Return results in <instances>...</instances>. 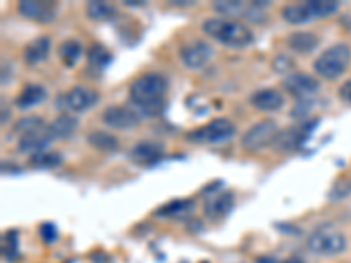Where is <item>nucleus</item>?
I'll list each match as a JSON object with an SVG mask.
<instances>
[{"instance_id": "nucleus-1", "label": "nucleus", "mask_w": 351, "mask_h": 263, "mask_svg": "<svg viewBox=\"0 0 351 263\" xmlns=\"http://www.w3.org/2000/svg\"><path fill=\"white\" fill-rule=\"evenodd\" d=\"M169 90V81L160 72H146L136 77L128 88L130 108L141 118H156L165 109V95Z\"/></svg>"}, {"instance_id": "nucleus-2", "label": "nucleus", "mask_w": 351, "mask_h": 263, "mask_svg": "<svg viewBox=\"0 0 351 263\" xmlns=\"http://www.w3.org/2000/svg\"><path fill=\"white\" fill-rule=\"evenodd\" d=\"M204 34L216 42L232 49L250 48L255 42V36L246 23L230 18H209L202 23Z\"/></svg>"}, {"instance_id": "nucleus-3", "label": "nucleus", "mask_w": 351, "mask_h": 263, "mask_svg": "<svg viewBox=\"0 0 351 263\" xmlns=\"http://www.w3.org/2000/svg\"><path fill=\"white\" fill-rule=\"evenodd\" d=\"M351 62V49L348 44L337 42L325 49L313 64V68L324 79H337L346 72Z\"/></svg>"}, {"instance_id": "nucleus-4", "label": "nucleus", "mask_w": 351, "mask_h": 263, "mask_svg": "<svg viewBox=\"0 0 351 263\" xmlns=\"http://www.w3.org/2000/svg\"><path fill=\"white\" fill-rule=\"evenodd\" d=\"M307 249L316 256H337L346 249V236L332 227H319L306 240Z\"/></svg>"}, {"instance_id": "nucleus-5", "label": "nucleus", "mask_w": 351, "mask_h": 263, "mask_svg": "<svg viewBox=\"0 0 351 263\" xmlns=\"http://www.w3.org/2000/svg\"><path fill=\"white\" fill-rule=\"evenodd\" d=\"M236 125L227 118H216L204 127L188 132L186 139L193 144H223L236 136Z\"/></svg>"}, {"instance_id": "nucleus-6", "label": "nucleus", "mask_w": 351, "mask_h": 263, "mask_svg": "<svg viewBox=\"0 0 351 263\" xmlns=\"http://www.w3.org/2000/svg\"><path fill=\"white\" fill-rule=\"evenodd\" d=\"M100 95L93 90V88L86 86H72L69 92L62 93L56 100V108L62 112H69V114H80V112L92 109L93 105L99 104Z\"/></svg>"}, {"instance_id": "nucleus-7", "label": "nucleus", "mask_w": 351, "mask_h": 263, "mask_svg": "<svg viewBox=\"0 0 351 263\" xmlns=\"http://www.w3.org/2000/svg\"><path fill=\"white\" fill-rule=\"evenodd\" d=\"M278 132H280V128H278L274 121L262 120L244 132L243 139H241V146L250 153H260L263 149L272 148V142H274Z\"/></svg>"}, {"instance_id": "nucleus-8", "label": "nucleus", "mask_w": 351, "mask_h": 263, "mask_svg": "<svg viewBox=\"0 0 351 263\" xmlns=\"http://www.w3.org/2000/svg\"><path fill=\"white\" fill-rule=\"evenodd\" d=\"M318 123V120H307L304 123L297 125V127L285 128V130L278 132L274 142H272V149L278 153H291L302 148V144L309 139L311 136L313 127Z\"/></svg>"}, {"instance_id": "nucleus-9", "label": "nucleus", "mask_w": 351, "mask_h": 263, "mask_svg": "<svg viewBox=\"0 0 351 263\" xmlns=\"http://www.w3.org/2000/svg\"><path fill=\"white\" fill-rule=\"evenodd\" d=\"M213 55H215V49L211 48V44L202 39L188 40L180 46V60L183 62L184 67L192 71L206 67L211 62Z\"/></svg>"}, {"instance_id": "nucleus-10", "label": "nucleus", "mask_w": 351, "mask_h": 263, "mask_svg": "<svg viewBox=\"0 0 351 263\" xmlns=\"http://www.w3.org/2000/svg\"><path fill=\"white\" fill-rule=\"evenodd\" d=\"M283 88L285 92H288V95H291L293 99L307 100L318 93L319 81L306 72L293 71L283 79Z\"/></svg>"}, {"instance_id": "nucleus-11", "label": "nucleus", "mask_w": 351, "mask_h": 263, "mask_svg": "<svg viewBox=\"0 0 351 263\" xmlns=\"http://www.w3.org/2000/svg\"><path fill=\"white\" fill-rule=\"evenodd\" d=\"M100 120L106 123V127L114 128V130H130V128H136L143 118L130 105H109L102 111Z\"/></svg>"}, {"instance_id": "nucleus-12", "label": "nucleus", "mask_w": 351, "mask_h": 263, "mask_svg": "<svg viewBox=\"0 0 351 263\" xmlns=\"http://www.w3.org/2000/svg\"><path fill=\"white\" fill-rule=\"evenodd\" d=\"M18 12L36 23H51L58 14V4L56 2H46V0H21L18 2Z\"/></svg>"}, {"instance_id": "nucleus-13", "label": "nucleus", "mask_w": 351, "mask_h": 263, "mask_svg": "<svg viewBox=\"0 0 351 263\" xmlns=\"http://www.w3.org/2000/svg\"><path fill=\"white\" fill-rule=\"evenodd\" d=\"M165 156V146L158 140H139L128 151V160L139 167H152Z\"/></svg>"}, {"instance_id": "nucleus-14", "label": "nucleus", "mask_w": 351, "mask_h": 263, "mask_svg": "<svg viewBox=\"0 0 351 263\" xmlns=\"http://www.w3.org/2000/svg\"><path fill=\"white\" fill-rule=\"evenodd\" d=\"M234 203H236V197L228 190L211 193V195H206L204 214L211 221H221V219H225L230 214L232 209H234Z\"/></svg>"}, {"instance_id": "nucleus-15", "label": "nucleus", "mask_w": 351, "mask_h": 263, "mask_svg": "<svg viewBox=\"0 0 351 263\" xmlns=\"http://www.w3.org/2000/svg\"><path fill=\"white\" fill-rule=\"evenodd\" d=\"M53 140L55 139L51 137L48 125H46V127L39 128V130L30 132V134H27V136H21L20 139H18L16 151L32 156L36 155V153L46 151V149L51 146Z\"/></svg>"}, {"instance_id": "nucleus-16", "label": "nucleus", "mask_w": 351, "mask_h": 263, "mask_svg": "<svg viewBox=\"0 0 351 263\" xmlns=\"http://www.w3.org/2000/svg\"><path fill=\"white\" fill-rule=\"evenodd\" d=\"M250 104L256 109V111L263 112H276L280 111L285 105V97L280 90L276 88H262L252 93L250 97Z\"/></svg>"}, {"instance_id": "nucleus-17", "label": "nucleus", "mask_w": 351, "mask_h": 263, "mask_svg": "<svg viewBox=\"0 0 351 263\" xmlns=\"http://www.w3.org/2000/svg\"><path fill=\"white\" fill-rule=\"evenodd\" d=\"M49 51H51V39L48 36L36 37L25 46L23 62L28 67H37V65L48 60Z\"/></svg>"}, {"instance_id": "nucleus-18", "label": "nucleus", "mask_w": 351, "mask_h": 263, "mask_svg": "<svg viewBox=\"0 0 351 263\" xmlns=\"http://www.w3.org/2000/svg\"><path fill=\"white\" fill-rule=\"evenodd\" d=\"M48 97V92H46V88L43 84L37 83H28L21 88V92L16 95V100H14V104H16L18 109L21 111H27V109H32L36 105L43 104L44 100Z\"/></svg>"}, {"instance_id": "nucleus-19", "label": "nucleus", "mask_w": 351, "mask_h": 263, "mask_svg": "<svg viewBox=\"0 0 351 263\" xmlns=\"http://www.w3.org/2000/svg\"><path fill=\"white\" fill-rule=\"evenodd\" d=\"M193 208H195V200L193 199H174L156 209L155 216L165 219H180L192 214Z\"/></svg>"}, {"instance_id": "nucleus-20", "label": "nucleus", "mask_w": 351, "mask_h": 263, "mask_svg": "<svg viewBox=\"0 0 351 263\" xmlns=\"http://www.w3.org/2000/svg\"><path fill=\"white\" fill-rule=\"evenodd\" d=\"M77 127H80V120L74 114H69V112H62V114L56 116L51 123H48L49 134H51L55 140L72 137L74 132L77 130Z\"/></svg>"}, {"instance_id": "nucleus-21", "label": "nucleus", "mask_w": 351, "mask_h": 263, "mask_svg": "<svg viewBox=\"0 0 351 263\" xmlns=\"http://www.w3.org/2000/svg\"><path fill=\"white\" fill-rule=\"evenodd\" d=\"M287 44L291 51L299 53V55H309L318 48L319 39L316 34L299 30V32H293L287 37Z\"/></svg>"}, {"instance_id": "nucleus-22", "label": "nucleus", "mask_w": 351, "mask_h": 263, "mask_svg": "<svg viewBox=\"0 0 351 263\" xmlns=\"http://www.w3.org/2000/svg\"><path fill=\"white\" fill-rule=\"evenodd\" d=\"M83 44L77 39H65L64 42L58 46V58L65 67L72 68L80 64L81 56H83Z\"/></svg>"}, {"instance_id": "nucleus-23", "label": "nucleus", "mask_w": 351, "mask_h": 263, "mask_svg": "<svg viewBox=\"0 0 351 263\" xmlns=\"http://www.w3.org/2000/svg\"><path fill=\"white\" fill-rule=\"evenodd\" d=\"M247 8L250 2H243V0H218L213 2V9L223 18H230V20H237V18H246Z\"/></svg>"}, {"instance_id": "nucleus-24", "label": "nucleus", "mask_w": 351, "mask_h": 263, "mask_svg": "<svg viewBox=\"0 0 351 263\" xmlns=\"http://www.w3.org/2000/svg\"><path fill=\"white\" fill-rule=\"evenodd\" d=\"M281 16L290 25H306L313 21L306 2H291L281 8Z\"/></svg>"}, {"instance_id": "nucleus-25", "label": "nucleus", "mask_w": 351, "mask_h": 263, "mask_svg": "<svg viewBox=\"0 0 351 263\" xmlns=\"http://www.w3.org/2000/svg\"><path fill=\"white\" fill-rule=\"evenodd\" d=\"M88 58V67L93 68L97 72H102L104 68H108L112 62V55L106 46H102L100 42L92 44V48L88 49L86 53Z\"/></svg>"}, {"instance_id": "nucleus-26", "label": "nucleus", "mask_w": 351, "mask_h": 263, "mask_svg": "<svg viewBox=\"0 0 351 263\" xmlns=\"http://www.w3.org/2000/svg\"><path fill=\"white\" fill-rule=\"evenodd\" d=\"M86 140L92 148L99 149V151L102 153H112L120 148V140H118V137H114L112 134L104 130H95L92 132V134H88Z\"/></svg>"}, {"instance_id": "nucleus-27", "label": "nucleus", "mask_w": 351, "mask_h": 263, "mask_svg": "<svg viewBox=\"0 0 351 263\" xmlns=\"http://www.w3.org/2000/svg\"><path fill=\"white\" fill-rule=\"evenodd\" d=\"M86 16L93 21H111L116 18V8L109 2H102V0H92L86 2L84 5Z\"/></svg>"}, {"instance_id": "nucleus-28", "label": "nucleus", "mask_w": 351, "mask_h": 263, "mask_svg": "<svg viewBox=\"0 0 351 263\" xmlns=\"http://www.w3.org/2000/svg\"><path fill=\"white\" fill-rule=\"evenodd\" d=\"M62 164H64V156L58 151H43L28 156V165L39 171H51V168L60 167Z\"/></svg>"}, {"instance_id": "nucleus-29", "label": "nucleus", "mask_w": 351, "mask_h": 263, "mask_svg": "<svg viewBox=\"0 0 351 263\" xmlns=\"http://www.w3.org/2000/svg\"><path fill=\"white\" fill-rule=\"evenodd\" d=\"M306 5L313 20H324V18L332 16L339 9L337 0H307Z\"/></svg>"}, {"instance_id": "nucleus-30", "label": "nucleus", "mask_w": 351, "mask_h": 263, "mask_svg": "<svg viewBox=\"0 0 351 263\" xmlns=\"http://www.w3.org/2000/svg\"><path fill=\"white\" fill-rule=\"evenodd\" d=\"M20 236L18 230H9L4 234V240H2V255L8 262H16L20 258Z\"/></svg>"}, {"instance_id": "nucleus-31", "label": "nucleus", "mask_w": 351, "mask_h": 263, "mask_svg": "<svg viewBox=\"0 0 351 263\" xmlns=\"http://www.w3.org/2000/svg\"><path fill=\"white\" fill-rule=\"evenodd\" d=\"M46 121L40 118V116H23L21 120H18L16 123H14V127H12V132L16 134V136H27V134H30V132H36L39 130V128L46 127Z\"/></svg>"}, {"instance_id": "nucleus-32", "label": "nucleus", "mask_w": 351, "mask_h": 263, "mask_svg": "<svg viewBox=\"0 0 351 263\" xmlns=\"http://www.w3.org/2000/svg\"><path fill=\"white\" fill-rule=\"evenodd\" d=\"M348 195H351V179H343L337 181V183L332 186V190L328 192V200L337 202V200L346 199Z\"/></svg>"}, {"instance_id": "nucleus-33", "label": "nucleus", "mask_w": 351, "mask_h": 263, "mask_svg": "<svg viewBox=\"0 0 351 263\" xmlns=\"http://www.w3.org/2000/svg\"><path fill=\"white\" fill-rule=\"evenodd\" d=\"M293 67H295V64L291 60V56L287 55H278L274 58V62H272V68L276 72H280V74H287V76L290 72H293Z\"/></svg>"}, {"instance_id": "nucleus-34", "label": "nucleus", "mask_w": 351, "mask_h": 263, "mask_svg": "<svg viewBox=\"0 0 351 263\" xmlns=\"http://www.w3.org/2000/svg\"><path fill=\"white\" fill-rule=\"evenodd\" d=\"M39 236L44 244H55L58 239V228L55 223H43L39 227Z\"/></svg>"}, {"instance_id": "nucleus-35", "label": "nucleus", "mask_w": 351, "mask_h": 263, "mask_svg": "<svg viewBox=\"0 0 351 263\" xmlns=\"http://www.w3.org/2000/svg\"><path fill=\"white\" fill-rule=\"evenodd\" d=\"M339 97L344 102H350L351 104V79H348L346 83L339 88Z\"/></svg>"}, {"instance_id": "nucleus-36", "label": "nucleus", "mask_w": 351, "mask_h": 263, "mask_svg": "<svg viewBox=\"0 0 351 263\" xmlns=\"http://www.w3.org/2000/svg\"><path fill=\"white\" fill-rule=\"evenodd\" d=\"M123 4L128 5V8H141V5H144V0H136V2H132V0H123Z\"/></svg>"}, {"instance_id": "nucleus-37", "label": "nucleus", "mask_w": 351, "mask_h": 263, "mask_svg": "<svg viewBox=\"0 0 351 263\" xmlns=\"http://www.w3.org/2000/svg\"><path fill=\"white\" fill-rule=\"evenodd\" d=\"M278 263H306V262H304L302 258H299V256H290V258H285Z\"/></svg>"}, {"instance_id": "nucleus-38", "label": "nucleus", "mask_w": 351, "mask_h": 263, "mask_svg": "<svg viewBox=\"0 0 351 263\" xmlns=\"http://www.w3.org/2000/svg\"><path fill=\"white\" fill-rule=\"evenodd\" d=\"M202 263H208V262H202Z\"/></svg>"}]
</instances>
